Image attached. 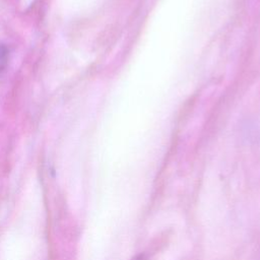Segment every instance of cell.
Segmentation results:
<instances>
[{
	"label": "cell",
	"instance_id": "cell-1",
	"mask_svg": "<svg viewBox=\"0 0 260 260\" xmlns=\"http://www.w3.org/2000/svg\"><path fill=\"white\" fill-rule=\"evenodd\" d=\"M8 61V51L7 49L0 44V71L6 66Z\"/></svg>",
	"mask_w": 260,
	"mask_h": 260
},
{
	"label": "cell",
	"instance_id": "cell-2",
	"mask_svg": "<svg viewBox=\"0 0 260 260\" xmlns=\"http://www.w3.org/2000/svg\"><path fill=\"white\" fill-rule=\"evenodd\" d=\"M132 260H143V259H142V257H141V256H136V257H135V258H133Z\"/></svg>",
	"mask_w": 260,
	"mask_h": 260
}]
</instances>
